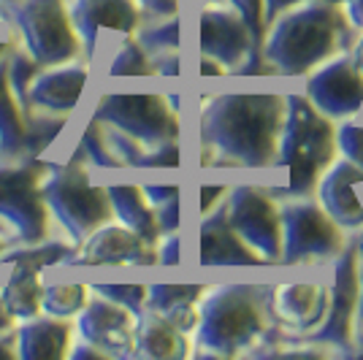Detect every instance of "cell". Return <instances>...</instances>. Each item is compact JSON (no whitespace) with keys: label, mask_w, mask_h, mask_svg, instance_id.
<instances>
[{"label":"cell","mask_w":363,"mask_h":360,"mask_svg":"<svg viewBox=\"0 0 363 360\" xmlns=\"http://www.w3.org/2000/svg\"><path fill=\"white\" fill-rule=\"evenodd\" d=\"M342 9L352 30H363V0H342Z\"/></svg>","instance_id":"cell-38"},{"label":"cell","mask_w":363,"mask_h":360,"mask_svg":"<svg viewBox=\"0 0 363 360\" xmlns=\"http://www.w3.org/2000/svg\"><path fill=\"white\" fill-rule=\"evenodd\" d=\"M293 3H301V0H263V22L269 25L282 9H288ZM336 3H342V0H336Z\"/></svg>","instance_id":"cell-39"},{"label":"cell","mask_w":363,"mask_h":360,"mask_svg":"<svg viewBox=\"0 0 363 360\" xmlns=\"http://www.w3.org/2000/svg\"><path fill=\"white\" fill-rule=\"evenodd\" d=\"M65 9L87 57L95 55L98 30L108 28L133 35L144 19V11L136 0H65Z\"/></svg>","instance_id":"cell-17"},{"label":"cell","mask_w":363,"mask_h":360,"mask_svg":"<svg viewBox=\"0 0 363 360\" xmlns=\"http://www.w3.org/2000/svg\"><path fill=\"white\" fill-rule=\"evenodd\" d=\"M87 84V65L84 62H60L52 71L35 74L28 87V106L30 111L68 117L76 108L82 90Z\"/></svg>","instance_id":"cell-21"},{"label":"cell","mask_w":363,"mask_h":360,"mask_svg":"<svg viewBox=\"0 0 363 360\" xmlns=\"http://www.w3.org/2000/svg\"><path fill=\"white\" fill-rule=\"evenodd\" d=\"M41 190L49 211L68 230L74 244H82L92 230H98L111 217L106 187H95L90 181L87 157L82 147H76L74 157L65 165L49 168Z\"/></svg>","instance_id":"cell-5"},{"label":"cell","mask_w":363,"mask_h":360,"mask_svg":"<svg viewBox=\"0 0 363 360\" xmlns=\"http://www.w3.org/2000/svg\"><path fill=\"white\" fill-rule=\"evenodd\" d=\"M90 290L125 306L128 312H133L136 317L144 312V303H147V287L144 285H92Z\"/></svg>","instance_id":"cell-31"},{"label":"cell","mask_w":363,"mask_h":360,"mask_svg":"<svg viewBox=\"0 0 363 360\" xmlns=\"http://www.w3.org/2000/svg\"><path fill=\"white\" fill-rule=\"evenodd\" d=\"M182 239L179 233L174 230V233H163L160 236V244H157V249H155V255H157V263H163V266H177L182 263Z\"/></svg>","instance_id":"cell-34"},{"label":"cell","mask_w":363,"mask_h":360,"mask_svg":"<svg viewBox=\"0 0 363 360\" xmlns=\"http://www.w3.org/2000/svg\"><path fill=\"white\" fill-rule=\"evenodd\" d=\"M84 285H55L41 290V312L49 317H74L87 300Z\"/></svg>","instance_id":"cell-28"},{"label":"cell","mask_w":363,"mask_h":360,"mask_svg":"<svg viewBox=\"0 0 363 360\" xmlns=\"http://www.w3.org/2000/svg\"><path fill=\"white\" fill-rule=\"evenodd\" d=\"M201 293H203V285H150L144 309L163 315L174 328L190 336L198 322Z\"/></svg>","instance_id":"cell-24"},{"label":"cell","mask_w":363,"mask_h":360,"mask_svg":"<svg viewBox=\"0 0 363 360\" xmlns=\"http://www.w3.org/2000/svg\"><path fill=\"white\" fill-rule=\"evenodd\" d=\"M9 328H11V315L6 312V306H3V300H0V333H6Z\"/></svg>","instance_id":"cell-43"},{"label":"cell","mask_w":363,"mask_h":360,"mask_svg":"<svg viewBox=\"0 0 363 360\" xmlns=\"http://www.w3.org/2000/svg\"><path fill=\"white\" fill-rule=\"evenodd\" d=\"M71 266H152L157 263L155 247L136 236L130 227L104 223L82 241L79 255H71Z\"/></svg>","instance_id":"cell-16"},{"label":"cell","mask_w":363,"mask_h":360,"mask_svg":"<svg viewBox=\"0 0 363 360\" xmlns=\"http://www.w3.org/2000/svg\"><path fill=\"white\" fill-rule=\"evenodd\" d=\"M303 95L328 120L355 117L363 108V65L345 49L309 71Z\"/></svg>","instance_id":"cell-12"},{"label":"cell","mask_w":363,"mask_h":360,"mask_svg":"<svg viewBox=\"0 0 363 360\" xmlns=\"http://www.w3.org/2000/svg\"><path fill=\"white\" fill-rule=\"evenodd\" d=\"M41 290L44 287L38 285V269L14 263V274L0 287V300L11 317L28 320L41 312Z\"/></svg>","instance_id":"cell-26"},{"label":"cell","mask_w":363,"mask_h":360,"mask_svg":"<svg viewBox=\"0 0 363 360\" xmlns=\"http://www.w3.org/2000/svg\"><path fill=\"white\" fill-rule=\"evenodd\" d=\"M328 306V285H277L269 287V312L274 325L290 333H312L323 322Z\"/></svg>","instance_id":"cell-19"},{"label":"cell","mask_w":363,"mask_h":360,"mask_svg":"<svg viewBox=\"0 0 363 360\" xmlns=\"http://www.w3.org/2000/svg\"><path fill=\"white\" fill-rule=\"evenodd\" d=\"M106 196L111 203V214H117L125 227H130L136 236L147 241V244H157L160 239V227L155 220V211L147 203V198L141 193L138 184H106Z\"/></svg>","instance_id":"cell-25"},{"label":"cell","mask_w":363,"mask_h":360,"mask_svg":"<svg viewBox=\"0 0 363 360\" xmlns=\"http://www.w3.org/2000/svg\"><path fill=\"white\" fill-rule=\"evenodd\" d=\"M95 120L130 135L141 147L179 141V111L157 92H111L95 106Z\"/></svg>","instance_id":"cell-8"},{"label":"cell","mask_w":363,"mask_h":360,"mask_svg":"<svg viewBox=\"0 0 363 360\" xmlns=\"http://www.w3.org/2000/svg\"><path fill=\"white\" fill-rule=\"evenodd\" d=\"M282 252L279 263H325L345 249L342 227L323 211L320 203L303 198H288L279 203Z\"/></svg>","instance_id":"cell-9"},{"label":"cell","mask_w":363,"mask_h":360,"mask_svg":"<svg viewBox=\"0 0 363 360\" xmlns=\"http://www.w3.org/2000/svg\"><path fill=\"white\" fill-rule=\"evenodd\" d=\"M225 193L228 184H201V190H198V211H201V217L209 214L225 198Z\"/></svg>","instance_id":"cell-36"},{"label":"cell","mask_w":363,"mask_h":360,"mask_svg":"<svg viewBox=\"0 0 363 360\" xmlns=\"http://www.w3.org/2000/svg\"><path fill=\"white\" fill-rule=\"evenodd\" d=\"M14 339H9V336H0V358H14L16 349L11 347Z\"/></svg>","instance_id":"cell-42"},{"label":"cell","mask_w":363,"mask_h":360,"mask_svg":"<svg viewBox=\"0 0 363 360\" xmlns=\"http://www.w3.org/2000/svg\"><path fill=\"white\" fill-rule=\"evenodd\" d=\"M138 46L147 52V57H160L168 52H179L182 35H179V14L171 16H152L150 25L136 28Z\"/></svg>","instance_id":"cell-27"},{"label":"cell","mask_w":363,"mask_h":360,"mask_svg":"<svg viewBox=\"0 0 363 360\" xmlns=\"http://www.w3.org/2000/svg\"><path fill=\"white\" fill-rule=\"evenodd\" d=\"M0 252H3V239H0Z\"/></svg>","instance_id":"cell-45"},{"label":"cell","mask_w":363,"mask_h":360,"mask_svg":"<svg viewBox=\"0 0 363 360\" xmlns=\"http://www.w3.org/2000/svg\"><path fill=\"white\" fill-rule=\"evenodd\" d=\"M136 315L104 296H87L79 309V333L82 342L98 347L106 355H130L133 349Z\"/></svg>","instance_id":"cell-15"},{"label":"cell","mask_w":363,"mask_h":360,"mask_svg":"<svg viewBox=\"0 0 363 360\" xmlns=\"http://www.w3.org/2000/svg\"><path fill=\"white\" fill-rule=\"evenodd\" d=\"M108 76H155V68L136 38L125 35L120 49L114 52V57L108 62Z\"/></svg>","instance_id":"cell-30"},{"label":"cell","mask_w":363,"mask_h":360,"mask_svg":"<svg viewBox=\"0 0 363 360\" xmlns=\"http://www.w3.org/2000/svg\"><path fill=\"white\" fill-rule=\"evenodd\" d=\"M198 74L203 76V79H209V76H225L228 68L223 65V62L212 60V57H203L201 55V62H198Z\"/></svg>","instance_id":"cell-40"},{"label":"cell","mask_w":363,"mask_h":360,"mask_svg":"<svg viewBox=\"0 0 363 360\" xmlns=\"http://www.w3.org/2000/svg\"><path fill=\"white\" fill-rule=\"evenodd\" d=\"M198 49L203 57L223 62L228 74H233L257 44L236 9H220V3H212L198 14Z\"/></svg>","instance_id":"cell-14"},{"label":"cell","mask_w":363,"mask_h":360,"mask_svg":"<svg viewBox=\"0 0 363 360\" xmlns=\"http://www.w3.org/2000/svg\"><path fill=\"white\" fill-rule=\"evenodd\" d=\"M358 355H363V347H361V349H358Z\"/></svg>","instance_id":"cell-46"},{"label":"cell","mask_w":363,"mask_h":360,"mask_svg":"<svg viewBox=\"0 0 363 360\" xmlns=\"http://www.w3.org/2000/svg\"><path fill=\"white\" fill-rule=\"evenodd\" d=\"M274 330L269 312V287L214 285L203 287L198 300L193 339L201 355L236 358L257 352Z\"/></svg>","instance_id":"cell-3"},{"label":"cell","mask_w":363,"mask_h":360,"mask_svg":"<svg viewBox=\"0 0 363 360\" xmlns=\"http://www.w3.org/2000/svg\"><path fill=\"white\" fill-rule=\"evenodd\" d=\"M71 342V325L62 320H44V317H28L16 328L14 344L16 355L25 360H60L68 355Z\"/></svg>","instance_id":"cell-23"},{"label":"cell","mask_w":363,"mask_h":360,"mask_svg":"<svg viewBox=\"0 0 363 360\" xmlns=\"http://www.w3.org/2000/svg\"><path fill=\"white\" fill-rule=\"evenodd\" d=\"M190 352L187 347V333L174 328L163 315L144 309L136 317V330H133V349L130 355L152 360H174L184 358Z\"/></svg>","instance_id":"cell-22"},{"label":"cell","mask_w":363,"mask_h":360,"mask_svg":"<svg viewBox=\"0 0 363 360\" xmlns=\"http://www.w3.org/2000/svg\"><path fill=\"white\" fill-rule=\"evenodd\" d=\"M225 217L230 227L247 241L266 263H279L282 252V225L279 201L272 190L260 184H233L225 193Z\"/></svg>","instance_id":"cell-10"},{"label":"cell","mask_w":363,"mask_h":360,"mask_svg":"<svg viewBox=\"0 0 363 360\" xmlns=\"http://www.w3.org/2000/svg\"><path fill=\"white\" fill-rule=\"evenodd\" d=\"M358 322L363 325V257H358Z\"/></svg>","instance_id":"cell-41"},{"label":"cell","mask_w":363,"mask_h":360,"mask_svg":"<svg viewBox=\"0 0 363 360\" xmlns=\"http://www.w3.org/2000/svg\"><path fill=\"white\" fill-rule=\"evenodd\" d=\"M355 44V30L336 0H301L266 25L260 55L279 76H303Z\"/></svg>","instance_id":"cell-2"},{"label":"cell","mask_w":363,"mask_h":360,"mask_svg":"<svg viewBox=\"0 0 363 360\" xmlns=\"http://www.w3.org/2000/svg\"><path fill=\"white\" fill-rule=\"evenodd\" d=\"M233 76H279V74H277V68H274L272 62L260 55V49H252L247 55V60L233 71Z\"/></svg>","instance_id":"cell-35"},{"label":"cell","mask_w":363,"mask_h":360,"mask_svg":"<svg viewBox=\"0 0 363 360\" xmlns=\"http://www.w3.org/2000/svg\"><path fill=\"white\" fill-rule=\"evenodd\" d=\"M52 163L28 157L19 163H0V223L22 244H41L49 230V206L44 184Z\"/></svg>","instance_id":"cell-7"},{"label":"cell","mask_w":363,"mask_h":360,"mask_svg":"<svg viewBox=\"0 0 363 360\" xmlns=\"http://www.w3.org/2000/svg\"><path fill=\"white\" fill-rule=\"evenodd\" d=\"M65 117H33L28 114L6 76V57L0 60V163H19L28 157H38L41 152L60 135Z\"/></svg>","instance_id":"cell-11"},{"label":"cell","mask_w":363,"mask_h":360,"mask_svg":"<svg viewBox=\"0 0 363 360\" xmlns=\"http://www.w3.org/2000/svg\"><path fill=\"white\" fill-rule=\"evenodd\" d=\"M333 130H336V150L342 152V157L363 171V125L345 122Z\"/></svg>","instance_id":"cell-32"},{"label":"cell","mask_w":363,"mask_h":360,"mask_svg":"<svg viewBox=\"0 0 363 360\" xmlns=\"http://www.w3.org/2000/svg\"><path fill=\"white\" fill-rule=\"evenodd\" d=\"M361 181L363 171L345 157H333L315 181L318 203L339 227L355 230L363 225V203L355 193Z\"/></svg>","instance_id":"cell-18"},{"label":"cell","mask_w":363,"mask_h":360,"mask_svg":"<svg viewBox=\"0 0 363 360\" xmlns=\"http://www.w3.org/2000/svg\"><path fill=\"white\" fill-rule=\"evenodd\" d=\"M285 95L220 92L201 103L198 144L206 168H274Z\"/></svg>","instance_id":"cell-1"},{"label":"cell","mask_w":363,"mask_h":360,"mask_svg":"<svg viewBox=\"0 0 363 360\" xmlns=\"http://www.w3.org/2000/svg\"><path fill=\"white\" fill-rule=\"evenodd\" d=\"M355 312H358V249L352 244L333 257V279L328 285L325 317L309 333V339L333 349H347L355 339Z\"/></svg>","instance_id":"cell-13"},{"label":"cell","mask_w":363,"mask_h":360,"mask_svg":"<svg viewBox=\"0 0 363 360\" xmlns=\"http://www.w3.org/2000/svg\"><path fill=\"white\" fill-rule=\"evenodd\" d=\"M0 14L14 22L28 55L38 65L76 60L82 44L71 25L65 0H0Z\"/></svg>","instance_id":"cell-6"},{"label":"cell","mask_w":363,"mask_h":360,"mask_svg":"<svg viewBox=\"0 0 363 360\" xmlns=\"http://www.w3.org/2000/svg\"><path fill=\"white\" fill-rule=\"evenodd\" d=\"M198 263L201 266H266V260L230 227L223 203L209 214H203L198 225Z\"/></svg>","instance_id":"cell-20"},{"label":"cell","mask_w":363,"mask_h":360,"mask_svg":"<svg viewBox=\"0 0 363 360\" xmlns=\"http://www.w3.org/2000/svg\"><path fill=\"white\" fill-rule=\"evenodd\" d=\"M74 255V249L71 247H65L60 241H46L41 247H35V244H28L25 249H14V252H9V255L0 257V263H9V266H14V263H25V266H33V269H44V266H55V263H68Z\"/></svg>","instance_id":"cell-29"},{"label":"cell","mask_w":363,"mask_h":360,"mask_svg":"<svg viewBox=\"0 0 363 360\" xmlns=\"http://www.w3.org/2000/svg\"><path fill=\"white\" fill-rule=\"evenodd\" d=\"M6 52H9V41H0V57H3Z\"/></svg>","instance_id":"cell-44"},{"label":"cell","mask_w":363,"mask_h":360,"mask_svg":"<svg viewBox=\"0 0 363 360\" xmlns=\"http://www.w3.org/2000/svg\"><path fill=\"white\" fill-rule=\"evenodd\" d=\"M230 9H236L239 16L247 22V28L255 38L257 49L263 41V33H266V22H263V0H225Z\"/></svg>","instance_id":"cell-33"},{"label":"cell","mask_w":363,"mask_h":360,"mask_svg":"<svg viewBox=\"0 0 363 360\" xmlns=\"http://www.w3.org/2000/svg\"><path fill=\"white\" fill-rule=\"evenodd\" d=\"M144 16H171L179 14V0H136Z\"/></svg>","instance_id":"cell-37"},{"label":"cell","mask_w":363,"mask_h":360,"mask_svg":"<svg viewBox=\"0 0 363 360\" xmlns=\"http://www.w3.org/2000/svg\"><path fill=\"white\" fill-rule=\"evenodd\" d=\"M336 157V130L328 117H323L306 95L290 92L285 95V117L279 130L277 163L285 174L282 193L288 198L312 196L315 181L323 168Z\"/></svg>","instance_id":"cell-4"}]
</instances>
